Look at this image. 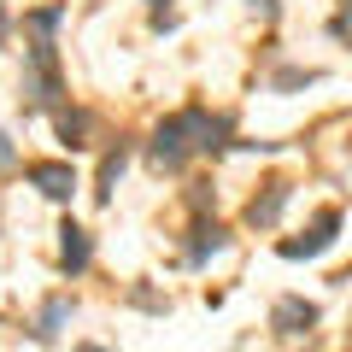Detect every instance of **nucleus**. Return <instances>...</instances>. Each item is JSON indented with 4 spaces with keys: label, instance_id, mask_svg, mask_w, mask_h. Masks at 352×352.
<instances>
[{
    "label": "nucleus",
    "instance_id": "13",
    "mask_svg": "<svg viewBox=\"0 0 352 352\" xmlns=\"http://www.w3.org/2000/svg\"><path fill=\"white\" fill-rule=\"evenodd\" d=\"M0 164H12V135H0Z\"/></svg>",
    "mask_w": 352,
    "mask_h": 352
},
{
    "label": "nucleus",
    "instance_id": "8",
    "mask_svg": "<svg viewBox=\"0 0 352 352\" xmlns=\"http://www.w3.org/2000/svg\"><path fill=\"white\" fill-rule=\"evenodd\" d=\"M65 317H71V300H47V305H41V317H36V340H53L65 329Z\"/></svg>",
    "mask_w": 352,
    "mask_h": 352
},
{
    "label": "nucleus",
    "instance_id": "15",
    "mask_svg": "<svg viewBox=\"0 0 352 352\" xmlns=\"http://www.w3.org/2000/svg\"><path fill=\"white\" fill-rule=\"evenodd\" d=\"M82 352H100V346H82Z\"/></svg>",
    "mask_w": 352,
    "mask_h": 352
},
{
    "label": "nucleus",
    "instance_id": "9",
    "mask_svg": "<svg viewBox=\"0 0 352 352\" xmlns=\"http://www.w3.org/2000/svg\"><path fill=\"white\" fill-rule=\"evenodd\" d=\"M124 159H129L124 147H118V153H106V159H100V188H94V194H100V200H112V188H118V176H124Z\"/></svg>",
    "mask_w": 352,
    "mask_h": 352
},
{
    "label": "nucleus",
    "instance_id": "4",
    "mask_svg": "<svg viewBox=\"0 0 352 352\" xmlns=\"http://www.w3.org/2000/svg\"><path fill=\"white\" fill-rule=\"evenodd\" d=\"M88 229L82 223H65L59 229V264H65V276H76V270H88Z\"/></svg>",
    "mask_w": 352,
    "mask_h": 352
},
{
    "label": "nucleus",
    "instance_id": "2",
    "mask_svg": "<svg viewBox=\"0 0 352 352\" xmlns=\"http://www.w3.org/2000/svg\"><path fill=\"white\" fill-rule=\"evenodd\" d=\"M335 229H340V212H317V223L305 229L300 241H282V258H317V252L335 241Z\"/></svg>",
    "mask_w": 352,
    "mask_h": 352
},
{
    "label": "nucleus",
    "instance_id": "11",
    "mask_svg": "<svg viewBox=\"0 0 352 352\" xmlns=\"http://www.w3.org/2000/svg\"><path fill=\"white\" fill-rule=\"evenodd\" d=\"M305 82H317V71H282L276 76V88H305Z\"/></svg>",
    "mask_w": 352,
    "mask_h": 352
},
{
    "label": "nucleus",
    "instance_id": "6",
    "mask_svg": "<svg viewBox=\"0 0 352 352\" xmlns=\"http://www.w3.org/2000/svg\"><path fill=\"white\" fill-rule=\"evenodd\" d=\"M270 323H276L282 335H305V329L317 323V305H305V300H276V311H270Z\"/></svg>",
    "mask_w": 352,
    "mask_h": 352
},
{
    "label": "nucleus",
    "instance_id": "3",
    "mask_svg": "<svg viewBox=\"0 0 352 352\" xmlns=\"http://www.w3.org/2000/svg\"><path fill=\"white\" fill-rule=\"evenodd\" d=\"M30 182H36L47 200H71V194H76V170H71V164H59V159L30 164Z\"/></svg>",
    "mask_w": 352,
    "mask_h": 352
},
{
    "label": "nucleus",
    "instance_id": "10",
    "mask_svg": "<svg viewBox=\"0 0 352 352\" xmlns=\"http://www.w3.org/2000/svg\"><path fill=\"white\" fill-rule=\"evenodd\" d=\"M59 135H65V147H88V112H59Z\"/></svg>",
    "mask_w": 352,
    "mask_h": 352
},
{
    "label": "nucleus",
    "instance_id": "12",
    "mask_svg": "<svg viewBox=\"0 0 352 352\" xmlns=\"http://www.w3.org/2000/svg\"><path fill=\"white\" fill-rule=\"evenodd\" d=\"M252 12H258V18H276V0H252Z\"/></svg>",
    "mask_w": 352,
    "mask_h": 352
},
{
    "label": "nucleus",
    "instance_id": "1",
    "mask_svg": "<svg viewBox=\"0 0 352 352\" xmlns=\"http://www.w3.org/2000/svg\"><path fill=\"white\" fill-rule=\"evenodd\" d=\"M200 135H206V112L200 106L164 118V124L153 129V164H159V170H182V164L200 153Z\"/></svg>",
    "mask_w": 352,
    "mask_h": 352
},
{
    "label": "nucleus",
    "instance_id": "7",
    "mask_svg": "<svg viewBox=\"0 0 352 352\" xmlns=\"http://www.w3.org/2000/svg\"><path fill=\"white\" fill-rule=\"evenodd\" d=\"M229 247V229L223 223H194V241H188V264H206L212 252Z\"/></svg>",
    "mask_w": 352,
    "mask_h": 352
},
{
    "label": "nucleus",
    "instance_id": "5",
    "mask_svg": "<svg viewBox=\"0 0 352 352\" xmlns=\"http://www.w3.org/2000/svg\"><path fill=\"white\" fill-rule=\"evenodd\" d=\"M288 194H294L288 182H270V188H264L258 200L247 206V223H252V229H270V223L282 217V206H288Z\"/></svg>",
    "mask_w": 352,
    "mask_h": 352
},
{
    "label": "nucleus",
    "instance_id": "14",
    "mask_svg": "<svg viewBox=\"0 0 352 352\" xmlns=\"http://www.w3.org/2000/svg\"><path fill=\"white\" fill-rule=\"evenodd\" d=\"M0 41H6V6H0Z\"/></svg>",
    "mask_w": 352,
    "mask_h": 352
}]
</instances>
